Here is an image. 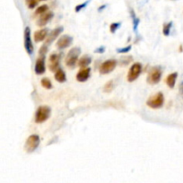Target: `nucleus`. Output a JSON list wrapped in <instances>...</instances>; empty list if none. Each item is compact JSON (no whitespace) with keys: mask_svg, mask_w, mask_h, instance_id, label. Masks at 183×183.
<instances>
[{"mask_svg":"<svg viewBox=\"0 0 183 183\" xmlns=\"http://www.w3.org/2000/svg\"><path fill=\"white\" fill-rule=\"evenodd\" d=\"M46 12H48V6L47 5H42V6H39L37 8L34 15H42Z\"/></svg>","mask_w":183,"mask_h":183,"instance_id":"20","label":"nucleus"},{"mask_svg":"<svg viewBox=\"0 0 183 183\" xmlns=\"http://www.w3.org/2000/svg\"><path fill=\"white\" fill-rule=\"evenodd\" d=\"M81 52L82 50H81V48L79 47H74L69 50V52L67 53L65 57V65L69 68H74L78 65L79 56L81 55Z\"/></svg>","mask_w":183,"mask_h":183,"instance_id":"1","label":"nucleus"},{"mask_svg":"<svg viewBox=\"0 0 183 183\" xmlns=\"http://www.w3.org/2000/svg\"><path fill=\"white\" fill-rule=\"evenodd\" d=\"M48 34H49V32H48V29H46V28L40 29V30H38V31L35 32V33H34V37H33L34 41L37 42V43L41 42V41H43L44 40H46V38H47V36H48Z\"/></svg>","mask_w":183,"mask_h":183,"instance_id":"15","label":"nucleus"},{"mask_svg":"<svg viewBox=\"0 0 183 183\" xmlns=\"http://www.w3.org/2000/svg\"><path fill=\"white\" fill-rule=\"evenodd\" d=\"M105 7H106V5H103L102 6H100V7H98V11L100 12V11H102V10L105 9Z\"/></svg>","mask_w":183,"mask_h":183,"instance_id":"31","label":"nucleus"},{"mask_svg":"<svg viewBox=\"0 0 183 183\" xmlns=\"http://www.w3.org/2000/svg\"><path fill=\"white\" fill-rule=\"evenodd\" d=\"M132 60V57H130L129 58V57H127V58H124V57H122L121 59V65H122V66H126V65H128L130 61Z\"/></svg>","mask_w":183,"mask_h":183,"instance_id":"28","label":"nucleus"},{"mask_svg":"<svg viewBox=\"0 0 183 183\" xmlns=\"http://www.w3.org/2000/svg\"><path fill=\"white\" fill-rule=\"evenodd\" d=\"M39 1H45V0H39Z\"/></svg>","mask_w":183,"mask_h":183,"instance_id":"33","label":"nucleus"},{"mask_svg":"<svg viewBox=\"0 0 183 183\" xmlns=\"http://www.w3.org/2000/svg\"><path fill=\"white\" fill-rule=\"evenodd\" d=\"M25 3L29 9H34L38 6V0H25Z\"/></svg>","mask_w":183,"mask_h":183,"instance_id":"23","label":"nucleus"},{"mask_svg":"<svg viewBox=\"0 0 183 183\" xmlns=\"http://www.w3.org/2000/svg\"><path fill=\"white\" fill-rule=\"evenodd\" d=\"M34 71L36 74H43L46 72V63H45V57H38L35 62Z\"/></svg>","mask_w":183,"mask_h":183,"instance_id":"11","label":"nucleus"},{"mask_svg":"<svg viewBox=\"0 0 183 183\" xmlns=\"http://www.w3.org/2000/svg\"><path fill=\"white\" fill-rule=\"evenodd\" d=\"M47 51H48L47 45L45 44V45H42L40 47V49H39V50H38V54H39L40 57H45L46 53H47Z\"/></svg>","mask_w":183,"mask_h":183,"instance_id":"26","label":"nucleus"},{"mask_svg":"<svg viewBox=\"0 0 183 183\" xmlns=\"http://www.w3.org/2000/svg\"><path fill=\"white\" fill-rule=\"evenodd\" d=\"M51 115V109L46 105H41L37 109L35 112V122L41 124L49 119Z\"/></svg>","mask_w":183,"mask_h":183,"instance_id":"2","label":"nucleus"},{"mask_svg":"<svg viewBox=\"0 0 183 183\" xmlns=\"http://www.w3.org/2000/svg\"><path fill=\"white\" fill-rule=\"evenodd\" d=\"M61 54H57V53H53L49 57V60H48V67L50 69V71L52 72H56L57 69L59 68V65L61 61Z\"/></svg>","mask_w":183,"mask_h":183,"instance_id":"9","label":"nucleus"},{"mask_svg":"<svg viewBox=\"0 0 183 183\" xmlns=\"http://www.w3.org/2000/svg\"><path fill=\"white\" fill-rule=\"evenodd\" d=\"M164 103H165V96L163 92H157L152 97L148 98V100L146 101V105L154 110L162 108L164 106Z\"/></svg>","mask_w":183,"mask_h":183,"instance_id":"4","label":"nucleus"},{"mask_svg":"<svg viewBox=\"0 0 183 183\" xmlns=\"http://www.w3.org/2000/svg\"><path fill=\"white\" fill-rule=\"evenodd\" d=\"M55 79L58 83H63L66 81V74L62 68H58L57 71L55 72Z\"/></svg>","mask_w":183,"mask_h":183,"instance_id":"18","label":"nucleus"},{"mask_svg":"<svg viewBox=\"0 0 183 183\" xmlns=\"http://www.w3.org/2000/svg\"><path fill=\"white\" fill-rule=\"evenodd\" d=\"M117 66L116 59H108L104 61L99 67V73L101 74H108L112 73Z\"/></svg>","mask_w":183,"mask_h":183,"instance_id":"7","label":"nucleus"},{"mask_svg":"<svg viewBox=\"0 0 183 183\" xmlns=\"http://www.w3.org/2000/svg\"><path fill=\"white\" fill-rule=\"evenodd\" d=\"M39 144H40V137H38V135L36 134L30 135L25 141L24 150L28 154H31L38 149V147H39Z\"/></svg>","mask_w":183,"mask_h":183,"instance_id":"3","label":"nucleus"},{"mask_svg":"<svg viewBox=\"0 0 183 183\" xmlns=\"http://www.w3.org/2000/svg\"><path fill=\"white\" fill-rule=\"evenodd\" d=\"M72 43H73V37L69 36V35H63L57 40L56 47L59 49H64L70 47Z\"/></svg>","mask_w":183,"mask_h":183,"instance_id":"10","label":"nucleus"},{"mask_svg":"<svg viewBox=\"0 0 183 183\" xmlns=\"http://www.w3.org/2000/svg\"><path fill=\"white\" fill-rule=\"evenodd\" d=\"M121 23H112L111 24H110V32H111V33H114L121 26Z\"/></svg>","mask_w":183,"mask_h":183,"instance_id":"24","label":"nucleus"},{"mask_svg":"<svg viewBox=\"0 0 183 183\" xmlns=\"http://www.w3.org/2000/svg\"><path fill=\"white\" fill-rule=\"evenodd\" d=\"M90 3V0H88V1H86V2H84L82 4H80V5H78V6H75V12L76 13H79L80 11H82L83 8H85L87 6H88V4Z\"/></svg>","mask_w":183,"mask_h":183,"instance_id":"27","label":"nucleus"},{"mask_svg":"<svg viewBox=\"0 0 183 183\" xmlns=\"http://www.w3.org/2000/svg\"><path fill=\"white\" fill-rule=\"evenodd\" d=\"M162 74L163 70L161 66H154L151 68V70L148 72L147 77H146V82L149 84H157L158 83L161 81L162 78Z\"/></svg>","mask_w":183,"mask_h":183,"instance_id":"5","label":"nucleus"},{"mask_svg":"<svg viewBox=\"0 0 183 183\" xmlns=\"http://www.w3.org/2000/svg\"><path fill=\"white\" fill-rule=\"evenodd\" d=\"M142 72V65L139 62H136L129 67L128 74H127V81L129 83H132L136 81L140 74Z\"/></svg>","mask_w":183,"mask_h":183,"instance_id":"6","label":"nucleus"},{"mask_svg":"<svg viewBox=\"0 0 183 183\" xmlns=\"http://www.w3.org/2000/svg\"><path fill=\"white\" fill-rule=\"evenodd\" d=\"M90 72H91L90 67L82 68L76 74V80L80 83H84L88 81L89 78L90 77Z\"/></svg>","mask_w":183,"mask_h":183,"instance_id":"12","label":"nucleus"},{"mask_svg":"<svg viewBox=\"0 0 183 183\" xmlns=\"http://www.w3.org/2000/svg\"><path fill=\"white\" fill-rule=\"evenodd\" d=\"M24 48L29 55H32L34 51V46H33L31 36H30V27H26L24 30Z\"/></svg>","mask_w":183,"mask_h":183,"instance_id":"8","label":"nucleus"},{"mask_svg":"<svg viewBox=\"0 0 183 183\" xmlns=\"http://www.w3.org/2000/svg\"><path fill=\"white\" fill-rule=\"evenodd\" d=\"M54 17V13L53 12H46L44 15H40L38 20L37 21V25L39 27H44L46 26V24L52 20V18Z\"/></svg>","mask_w":183,"mask_h":183,"instance_id":"14","label":"nucleus"},{"mask_svg":"<svg viewBox=\"0 0 183 183\" xmlns=\"http://www.w3.org/2000/svg\"><path fill=\"white\" fill-rule=\"evenodd\" d=\"M63 31H64V28L62 27V26L56 27L55 28L54 30H52V31L49 32V34H48L47 38H46V45L52 44V43H53V41H55V40L57 39V37L59 36V35L63 32Z\"/></svg>","mask_w":183,"mask_h":183,"instance_id":"13","label":"nucleus"},{"mask_svg":"<svg viewBox=\"0 0 183 183\" xmlns=\"http://www.w3.org/2000/svg\"><path fill=\"white\" fill-rule=\"evenodd\" d=\"M113 89H114V82H113V80H110L105 84L103 91L104 92H113Z\"/></svg>","mask_w":183,"mask_h":183,"instance_id":"21","label":"nucleus"},{"mask_svg":"<svg viewBox=\"0 0 183 183\" xmlns=\"http://www.w3.org/2000/svg\"><path fill=\"white\" fill-rule=\"evenodd\" d=\"M91 57H90L89 55H85L82 57L80 59H79V61H78V66L81 67V68H86V67H88L91 64Z\"/></svg>","mask_w":183,"mask_h":183,"instance_id":"17","label":"nucleus"},{"mask_svg":"<svg viewBox=\"0 0 183 183\" xmlns=\"http://www.w3.org/2000/svg\"><path fill=\"white\" fill-rule=\"evenodd\" d=\"M183 51V47L182 45H181L180 46V52H182Z\"/></svg>","mask_w":183,"mask_h":183,"instance_id":"32","label":"nucleus"},{"mask_svg":"<svg viewBox=\"0 0 183 183\" xmlns=\"http://www.w3.org/2000/svg\"><path fill=\"white\" fill-rule=\"evenodd\" d=\"M177 77H178V73L177 72H174V73L170 74L167 75L166 77V84L169 88L171 89H173L174 86H175V83H176V80H177Z\"/></svg>","mask_w":183,"mask_h":183,"instance_id":"16","label":"nucleus"},{"mask_svg":"<svg viewBox=\"0 0 183 183\" xmlns=\"http://www.w3.org/2000/svg\"><path fill=\"white\" fill-rule=\"evenodd\" d=\"M131 49V45L126 46L124 48H119L116 49V52L119 53V54H125V53H128L129 51Z\"/></svg>","mask_w":183,"mask_h":183,"instance_id":"25","label":"nucleus"},{"mask_svg":"<svg viewBox=\"0 0 183 183\" xmlns=\"http://www.w3.org/2000/svg\"><path fill=\"white\" fill-rule=\"evenodd\" d=\"M179 92H180L181 96L183 98V81L181 83H180V85H179Z\"/></svg>","mask_w":183,"mask_h":183,"instance_id":"30","label":"nucleus"},{"mask_svg":"<svg viewBox=\"0 0 183 183\" xmlns=\"http://www.w3.org/2000/svg\"><path fill=\"white\" fill-rule=\"evenodd\" d=\"M105 51V46H101V47H99V48H97V49H95V53H100V54H102V53H104Z\"/></svg>","mask_w":183,"mask_h":183,"instance_id":"29","label":"nucleus"},{"mask_svg":"<svg viewBox=\"0 0 183 183\" xmlns=\"http://www.w3.org/2000/svg\"><path fill=\"white\" fill-rule=\"evenodd\" d=\"M172 26H173V22H169V23L164 24V26H163V34L165 36H169L170 35Z\"/></svg>","mask_w":183,"mask_h":183,"instance_id":"22","label":"nucleus"},{"mask_svg":"<svg viewBox=\"0 0 183 183\" xmlns=\"http://www.w3.org/2000/svg\"><path fill=\"white\" fill-rule=\"evenodd\" d=\"M40 83H41L42 87H44V88L46 89V90H50V89H52V88H53L52 82H51L48 78H46V77L42 78V79L40 80Z\"/></svg>","mask_w":183,"mask_h":183,"instance_id":"19","label":"nucleus"}]
</instances>
